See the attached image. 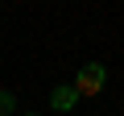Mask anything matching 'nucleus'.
I'll list each match as a JSON object with an SVG mask.
<instances>
[{
	"instance_id": "f257e3e1",
	"label": "nucleus",
	"mask_w": 124,
	"mask_h": 116,
	"mask_svg": "<svg viewBox=\"0 0 124 116\" xmlns=\"http://www.w3.org/2000/svg\"><path fill=\"white\" fill-rule=\"evenodd\" d=\"M103 83H108V71H103L99 62H87V66L75 75V83H70V87H75V91H79V99H83V95H99V91H103Z\"/></svg>"
},
{
	"instance_id": "f03ea898",
	"label": "nucleus",
	"mask_w": 124,
	"mask_h": 116,
	"mask_svg": "<svg viewBox=\"0 0 124 116\" xmlns=\"http://www.w3.org/2000/svg\"><path fill=\"white\" fill-rule=\"evenodd\" d=\"M75 104H79V91H75L70 83H62V87L50 91V108H54V112H70Z\"/></svg>"
},
{
	"instance_id": "7ed1b4c3",
	"label": "nucleus",
	"mask_w": 124,
	"mask_h": 116,
	"mask_svg": "<svg viewBox=\"0 0 124 116\" xmlns=\"http://www.w3.org/2000/svg\"><path fill=\"white\" fill-rule=\"evenodd\" d=\"M13 104H17L13 91H0V116H13Z\"/></svg>"
}]
</instances>
